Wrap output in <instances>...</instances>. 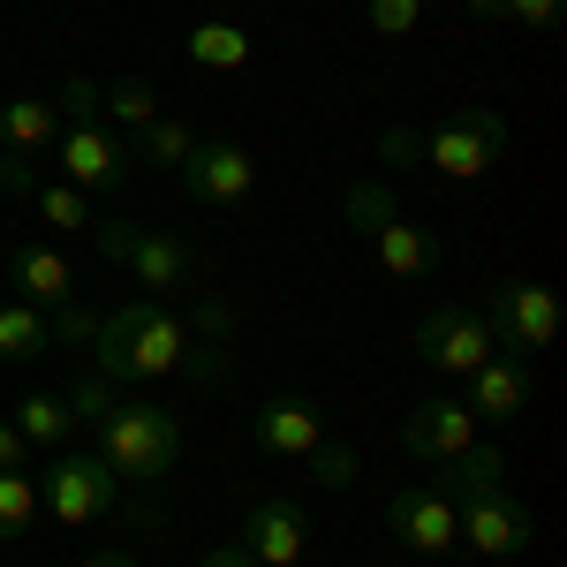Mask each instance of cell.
<instances>
[{"mask_svg": "<svg viewBox=\"0 0 567 567\" xmlns=\"http://www.w3.org/2000/svg\"><path fill=\"white\" fill-rule=\"evenodd\" d=\"M250 439H258L265 454H280V462H303L310 446L326 439V416L310 409L303 393H272V401L250 409Z\"/></svg>", "mask_w": 567, "mask_h": 567, "instance_id": "14", "label": "cell"}, {"mask_svg": "<svg viewBox=\"0 0 567 567\" xmlns=\"http://www.w3.org/2000/svg\"><path fill=\"white\" fill-rule=\"evenodd\" d=\"M84 567H136L130 553H99V560H84Z\"/></svg>", "mask_w": 567, "mask_h": 567, "instance_id": "38", "label": "cell"}, {"mask_svg": "<svg viewBox=\"0 0 567 567\" xmlns=\"http://www.w3.org/2000/svg\"><path fill=\"white\" fill-rule=\"evenodd\" d=\"M189 152H197V130H189V122H167V114H159V122H144V130H136V144H130V159H144V167H189Z\"/></svg>", "mask_w": 567, "mask_h": 567, "instance_id": "21", "label": "cell"}, {"mask_svg": "<svg viewBox=\"0 0 567 567\" xmlns=\"http://www.w3.org/2000/svg\"><path fill=\"white\" fill-rule=\"evenodd\" d=\"M8 424L31 439V446H61V439L76 432V416H69V401H61V393H23Z\"/></svg>", "mask_w": 567, "mask_h": 567, "instance_id": "22", "label": "cell"}, {"mask_svg": "<svg viewBox=\"0 0 567 567\" xmlns=\"http://www.w3.org/2000/svg\"><path fill=\"white\" fill-rule=\"evenodd\" d=\"M303 462H310V484L318 492H349L355 484V446H341V439H318Z\"/></svg>", "mask_w": 567, "mask_h": 567, "instance_id": "27", "label": "cell"}, {"mask_svg": "<svg viewBox=\"0 0 567 567\" xmlns=\"http://www.w3.org/2000/svg\"><path fill=\"white\" fill-rule=\"evenodd\" d=\"M484 326H492L499 349L537 355V349H553V333H560V303H553V288H537V280H507V288H492Z\"/></svg>", "mask_w": 567, "mask_h": 567, "instance_id": "7", "label": "cell"}, {"mask_svg": "<svg viewBox=\"0 0 567 567\" xmlns=\"http://www.w3.org/2000/svg\"><path fill=\"white\" fill-rule=\"evenodd\" d=\"M205 567H258V560H250V553L227 537V545H213V553H205Z\"/></svg>", "mask_w": 567, "mask_h": 567, "instance_id": "37", "label": "cell"}, {"mask_svg": "<svg viewBox=\"0 0 567 567\" xmlns=\"http://www.w3.org/2000/svg\"><path fill=\"white\" fill-rule=\"evenodd\" d=\"M91 341H99V379H175L189 355V326L144 296V303L106 310Z\"/></svg>", "mask_w": 567, "mask_h": 567, "instance_id": "1", "label": "cell"}, {"mask_svg": "<svg viewBox=\"0 0 567 567\" xmlns=\"http://www.w3.org/2000/svg\"><path fill=\"white\" fill-rule=\"evenodd\" d=\"M393 213H401V205H393V189H386V182H355L349 197H341V219H349L355 235H379V227H386Z\"/></svg>", "mask_w": 567, "mask_h": 567, "instance_id": "26", "label": "cell"}, {"mask_svg": "<svg viewBox=\"0 0 567 567\" xmlns=\"http://www.w3.org/2000/svg\"><path fill=\"white\" fill-rule=\"evenodd\" d=\"M499 152H507V114L499 106H462L439 136H424V159L454 182H477L484 167H499Z\"/></svg>", "mask_w": 567, "mask_h": 567, "instance_id": "5", "label": "cell"}, {"mask_svg": "<svg viewBox=\"0 0 567 567\" xmlns=\"http://www.w3.org/2000/svg\"><path fill=\"white\" fill-rule=\"evenodd\" d=\"M31 523H39V484L23 470H0V537H23Z\"/></svg>", "mask_w": 567, "mask_h": 567, "instance_id": "25", "label": "cell"}, {"mask_svg": "<svg viewBox=\"0 0 567 567\" xmlns=\"http://www.w3.org/2000/svg\"><path fill=\"white\" fill-rule=\"evenodd\" d=\"M45 333H53V349H84L91 333H99V310L76 296V303H61V310H45Z\"/></svg>", "mask_w": 567, "mask_h": 567, "instance_id": "28", "label": "cell"}, {"mask_svg": "<svg viewBox=\"0 0 567 567\" xmlns=\"http://www.w3.org/2000/svg\"><path fill=\"white\" fill-rule=\"evenodd\" d=\"M114 484H122V477H114L99 454H61V462L39 477V507L61 529H91L106 507H114Z\"/></svg>", "mask_w": 567, "mask_h": 567, "instance_id": "3", "label": "cell"}, {"mask_svg": "<svg viewBox=\"0 0 567 567\" xmlns=\"http://www.w3.org/2000/svg\"><path fill=\"white\" fill-rule=\"evenodd\" d=\"M477 424H515L529 409V355H484L477 371H470V401H462Z\"/></svg>", "mask_w": 567, "mask_h": 567, "instance_id": "15", "label": "cell"}, {"mask_svg": "<svg viewBox=\"0 0 567 567\" xmlns=\"http://www.w3.org/2000/svg\"><path fill=\"white\" fill-rule=\"evenodd\" d=\"M182 53H189L197 69H219V76H227V69L250 61V31H243V23H189V31H182Z\"/></svg>", "mask_w": 567, "mask_h": 567, "instance_id": "20", "label": "cell"}, {"mask_svg": "<svg viewBox=\"0 0 567 567\" xmlns=\"http://www.w3.org/2000/svg\"><path fill=\"white\" fill-rule=\"evenodd\" d=\"M416 355H424L432 371H446V379H470L484 355H499V341H492L484 310L439 303V310H424V318H416Z\"/></svg>", "mask_w": 567, "mask_h": 567, "instance_id": "6", "label": "cell"}, {"mask_svg": "<svg viewBox=\"0 0 567 567\" xmlns=\"http://www.w3.org/2000/svg\"><path fill=\"white\" fill-rule=\"evenodd\" d=\"M8 288H16V303H31V310H61L84 296V265L61 258L53 243H16L8 250Z\"/></svg>", "mask_w": 567, "mask_h": 567, "instance_id": "8", "label": "cell"}, {"mask_svg": "<svg viewBox=\"0 0 567 567\" xmlns=\"http://www.w3.org/2000/svg\"><path fill=\"white\" fill-rule=\"evenodd\" d=\"M91 243H99L114 265H130L136 280L159 288V296L189 288V250L167 243V235H152V227H136V219H91Z\"/></svg>", "mask_w": 567, "mask_h": 567, "instance_id": "4", "label": "cell"}, {"mask_svg": "<svg viewBox=\"0 0 567 567\" xmlns=\"http://www.w3.org/2000/svg\"><path fill=\"white\" fill-rule=\"evenodd\" d=\"M243 553L258 567H303V545H310V523L296 499H258L250 515H243V537H235Z\"/></svg>", "mask_w": 567, "mask_h": 567, "instance_id": "13", "label": "cell"}, {"mask_svg": "<svg viewBox=\"0 0 567 567\" xmlns=\"http://www.w3.org/2000/svg\"><path fill=\"white\" fill-rule=\"evenodd\" d=\"M507 16L529 23V31H545V23H560V0H507Z\"/></svg>", "mask_w": 567, "mask_h": 567, "instance_id": "35", "label": "cell"}, {"mask_svg": "<svg viewBox=\"0 0 567 567\" xmlns=\"http://www.w3.org/2000/svg\"><path fill=\"white\" fill-rule=\"evenodd\" d=\"M424 23V0H371V31L379 39H409Z\"/></svg>", "mask_w": 567, "mask_h": 567, "instance_id": "31", "label": "cell"}, {"mask_svg": "<svg viewBox=\"0 0 567 567\" xmlns=\"http://www.w3.org/2000/svg\"><path fill=\"white\" fill-rule=\"evenodd\" d=\"M39 567H45V560H39Z\"/></svg>", "mask_w": 567, "mask_h": 567, "instance_id": "40", "label": "cell"}, {"mask_svg": "<svg viewBox=\"0 0 567 567\" xmlns=\"http://www.w3.org/2000/svg\"><path fill=\"white\" fill-rule=\"evenodd\" d=\"M106 409H114V379L84 371V379H76V393H69V416H76V432H84V424H99Z\"/></svg>", "mask_w": 567, "mask_h": 567, "instance_id": "30", "label": "cell"}, {"mask_svg": "<svg viewBox=\"0 0 567 567\" xmlns=\"http://www.w3.org/2000/svg\"><path fill=\"white\" fill-rule=\"evenodd\" d=\"M454 515H462V545H477L484 560H515V553H529V507L507 492V484L462 499Z\"/></svg>", "mask_w": 567, "mask_h": 567, "instance_id": "9", "label": "cell"}, {"mask_svg": "<svg viewBox=\"0 0 567 567\" xmlns=\"http://www.w3.org/2000/svg\"><path fill=\"white\" fill-rule=\"evenodd\" d=\"M250 182H258V167H250L243 144H197L189 167H182V189H189L197 205H243Z\"/></svg>", "mask_w": 567, "mask_h": 567, "instance_id": "16", "label": "cell"}, {"mask_svg": "<svg viewBox=\"0 0 567 567\" xmlns=\"http://www.w3.org/2000/svg\"><path fill=\"white\" fill-rule=\"evenodd\" d=\"M386 523L409 553H446V545L462 537V515H454V499H446L439 484H401L386 499Z\"/></svg>", "mask_w": 567, "mask_h": 567, "instance_id": "10", "label": "cell"}, {"mask_svg": "<svg viewBox=\"0 0 567 567\" xmlns=\"http://www.w3.org/2000/svg\"><path fill=\"white\" fill-rule=\"evenodd\" d=\"M227 333H235V310L219 303V296H197V326H189V341H227Z\"/></svg>", "mask_w": 567, "mask_h": 567, "instance_id": "32", "label": "cell"}, {"mask_svg": "<svg viewBox=\"0 0 567 567\" xmlns=\"http://www.w3.org/2000/svg\"><path fill=\"white\" fill-rule=\"evenodd\" d=\"M53 144H61V175L76 182L84 197L91 189H122V182H130V144H114L99 122H69Z\"/></svg>", "mask_w": 567, "mask_h": 567, "instance_id": "11", "label": "cell"}, {"mask_svg": "<svg viewBox=\"0 0 567 567\" xmlns=\"http://www.w3.org/2000/svg\"><path fill=\"white\" fill-rule=\"evenodd\" d=\"M492 484H507V462H499V446H462L454 462H439V492L462 507V499H477Z\"/></svg>", "mask_w": 567, "mask_h": 567, "instance_id": "19", "label": "cell"}, {"mask_svg": "<svg viewBox=\"0 0 567 567\" xmlns=\"http://www.w3.org/2000/svg\"><path fill=\"white\" fill-rule=\"evenodd\" d=\"M91 432H99V462L130 484H167V470L182 462V424L159 401H114Z\"/></svg>", "mask_w": 567, "mask_h": 567, "instance_id": "2", "label": "cell"}, {"mask_svg": "<svg viewBox=\"0 0 567 567\" xmlns=\"http://www.w3.org/2000/svg\"><path fill=\"white\" fill-rule=\"evenodd\" d=\"M23 462H31V439H23L16 424H8V416H0V470H23Z\"/></svg>", "mask_w": 567, "mask_h": 567, "instance_id": "36", "label": "cell"}, {"mask_svg": "<svg viewBox=\"0 0 567 567\" xmlns=\"http://www.w3.org/2000/svg\"><path fill=\"white\" fill-rule=\"evenodd\" d=\"M379 159H386V167H409V159H424V136L409 130V122H393V130L379 136Z\"/></svg>", "mask_w": 567, "mask_h": 567, "instance_id": "34", "label": "cell"}, {"mask_svg": "<svg viewBox=\"0 0 567 567\" xmlns=\"http://www.w3.org/2000/svg\"><path fill=\"white\" fill-rule=\"evenodd\" d=\"M470 16H507V0H470Z\"/></svg>", "mask_w": 567, "mask_h": 567, "instance_id": "39", "label": "cell"}, {"mask_svg": "<svg viewBox=\"0 0 567 567\" xmlns=\"http://www.w3.org/2000/svg\"><path fill=\"white\" fill-rule=\"evenodd\" d=\"M401 446H409L416 462H454L462 446H477V416H470L462 401L432 393V401H416V409L401 416Z\"/></svg>", "mask_w": 567, "mask_h": 567, "instance_id": "12", "label": "cell"}, {"mask_svg": "<svg viewBox=\"0 0 567 567\" xmlns=\"http://www.w3.org/2000/svg\"><path fill=\"white\" fill-rule=\"evenodd\" d=\"M53 136H61V106H53V99H8V106H0V144H8V152L39 159Z\"/></svg>", "mask_w": 567, "mask_h": 567, "instance_id": "18", "label": "cell"}, {"mask_svg": "<svg viewBox=\"0 0 567 567\" xmlns=\"http://www.w3.org/2000/svg\"><path fill=\"white\" fill-rule=\"evenodd\" d=\"M371 250H379V265H386L393 280H424V272H439V258H446V235L439 227H424V219L393 213L379 235H371Z\"/></svg>", "mask_w": 567, "mask_h": 567, "instance_id": "17", "label": "cell"}, {"mask_svg": "<svg viewBox=\"0 0 567 567\" xmlns=\"http://www.w3.org/2000/svg\"><path fill=\"white\" fill-rule=\"evenodd\" d=\"M106 106L130 122V130H144V122H159V91L144 84V76H122V84L106 91Z\"/></svg>", "mask_w": 567, "mask_h": 567, "instance_id": "29", "label": "cell"}, {"mask_svg": "<svg viewBox=\"0 0 567 567\" xmlns=\"http://www.w3.org/2000/svg\"><path fill=\"white\" fill-rule=\"evenodd\" d=\"M182 379H197V386H219V379H227V355H219L213 341H189V355H182Z\"/></svg>", "mask_w": 567, "mask_h": 567, "instance_id": "33", "label": "cell"}, {"mask_svg": "<svg viewBox=\"0 0 567 567\" xmlns=\"http://www.w3.org/2000/svg\"><path fill=\"white\" fill-rule=\"evenodd\" d=\"M53 349V333H45V310L31 303H0V355L8 363H23V355H45Z\"/></svg>", "mask_w": 567, "mask_h": 567, "instance_id": "23", "label": "cell"}, {"mask_svg": "<svg viewBox=\"0 0 567 567\" xmlns=\"http://www.w3.org/2000/svg\"><path fill=\"white\" fill-rule=\"evenodd\" d=\"M31 197H39V219H45V227H61V235H91V219H99L76 182H39Z\"/></svg>", "mask_w": 567, "mask_h": 567, "instance_id": "24", "label": "cell"}]
</instances>
